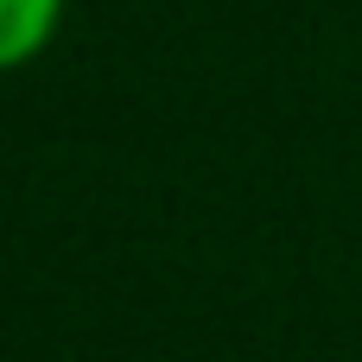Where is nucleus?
Masks as SVG:
<instances>
[{
    "label": "nucleus",
    "instance_id": "1",
    "mask_svg": "<svg viewBox=\"0 0 362 362\" xmlns=\"http://www.w3.org/2000/svg\"><path fill=\"white\" fill-rule=\"evenodd\" d=\"M64 25V0H0V76L45 57Z\"/></svg>",
    "mask_w": 362,
    "mask_h": 362
}]
</instances>
